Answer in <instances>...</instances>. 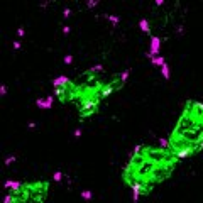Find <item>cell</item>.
<instances>
[{
	"label": "cell",
	"mask_w": 203,
	"mask_h": 203,
	"mask_svg": "<svg viewBox=\"0 0 203 203\" xmlns=\"http://www.w3.org/2000/svg\"><path fill=\"white\" fill-rule=\"evenodd\" d=\"M129 71L107 73L103 66H93L78 76H58L53 83V97L61 105H71L78 120L87 122L100 113L102 107L115 93L124 90Z\"/></svg>",
	"instance_id": "1"
},
{
	"label": "cell",
	"mask_w": 203,
	"mask_h": 203,
	"mask_svg": "<svg viewBox=\"0 0 203 203\" xmlns=\"http://www.w3.org/2000/svg\"><path fill=\"white\" fill-rule=\"evenodd\" d=\"M179 164L181 159L168 147L166 141L141 142L127 156L120 169V181L137 201L169 181Z\"/></svg>",
	"instance_id": "2"
},
{
	"label": "cell",
	"mask_w": 203,
	"mask_h": 203,
	"mask_svg": "<svg viewBox=\"0 0 203 203\" xmlns=\"http://www.w3.org/2000/svg\"><path fill=\"white\" fill-rule=\"evenodd\" d=\"M168 147L181 161L191 159L203 152V102L190 98L183 103L179 113L171 125Z\"/></svg>",
	"instance_id": "3"
},
{
	"label": "cell",
	"mask_w": 203,
	"mask_h": 203,
	"mask_svg": "<svg viewBox=\"0 0 203 203\" xmlns=\"http://www.w3.org/2000/svg\"><path fill=\"white\" fill-rule=\"evenodd\" d=\"M53 183L47 178H34L5 185L4 203H47Z\"/></svg>",
	"instance_id": "4"
}]
</instances>
